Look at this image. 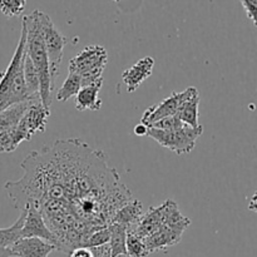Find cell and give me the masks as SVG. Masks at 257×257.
Returning a JSON list of instances; mask_svg holds the SVG:
<instances>
[{"mask_svg":"<svg viewBox=\"0 0 257 257\" xmlns=\"http://www.w3.org/2000/svg\"><path fill=\"white\" fill-rule=\"evenodd\" d=\"M108 63V53L102 45H88L69 62V72L82 79V87L103 82V72Z\"/></svg>","mask_w":257,"mask_h":257,"instance_id":"5","label":"cell"},{"mask_svg":"<svg viewBox=\"0 0 257 257\" xmlns=\"http://www.w3.org/2000/svg\"><path fill=\"white\" fill-rule=\"evenodd\" d=\"M143 216L142 202L138 200H130L114 213L110 223H117L127 227V230H135Z\"/></svg>","mask_w":257,"mask_h":257,"instance_id":"13","label":"cell"},{"mask_svg":"<svg viewBox=\"0 0 257 257\" xmlns=\"http://www.w3.org/2000/svg\"><path fill=\"white\" fill-rule=\"evenodd\" d=\"M25 55V29L22 27V34L18 42L17 49L10 60L9 65L0 73V113L12 105L25 100L40 99L32 98L28 93L23 74V62Z\"/></svg>","mask_w":257,"mask_h":257,"instance_id":"3","label":"cell"},{"mask_svg":"<svg viewBox=\"0 0 257 257\" xmlns=\"http://www.w3.org/2000/svg\"><path fill=\"white\" fill-rule=\"evenodd\" d=\"M125 250L130 257H147L150 251L146 247L143 238L138 237L132 231H127V240H125Z\"/></svg>","mask_w":257,"mask_h":257,"instance_id":"22","label":"cell"},{"mask_svg":"<svg viewBox=\"0 0 257 257\" xmlns=\"http://www.w3.org/2000/svg\"><path fill=\"white\" fill-rule=\"evenodd\" d=\"M23 74H24L25 85H27L28 93L32 98H40V85H39V75H38L37 68L34 67L30 58L28 57L27 52L24 55V62H23Z\"/></svg>","mask_w":257,"mask_h":257,"instance_id":"18","label":"cell"},{"mask_svg":"<svg viewBox=\"0 0 257 257\" xmlns=\"http://www.w3.org/2000/svg\"><path fill=\"white\" fill-rule=\"evenodd\" d=\"M82 88V79L75 73H70L65 78L64 83L57 92V99L59 102H67L72 97H75Z\"/></svg>","mask_w":257,"mask_h":257,"instance_id":"21","label":"cell"},{"mask_svg":"<svg viewBox=\"0 0 257 257\" xmlns=\"http://www.w3.org/2000/svg\"><path fill=\"white\" fill-rule=\"evenodd\" d=\"M153 67H155V59L152 57H146L125 69L122 74V79L127 87V92H136L140 85L152 75Z\"/></svg>","mask_w":257,"mask_h":257,"instance_id":"12","label":"cell"},{"mask_svg":"<svg viewBox=\"0 0 257 257\" xmlns=\"http://www.w3.org/2000/svg\"><path fill=\"white\" fill-rule=\"evenodd\" d=\"M248 208H250L251 211H255V212H257V192L252 196V198H251Z\"/></svg>","mask_w":257,"mask_h":257,"instance_id":"30","label":"cell"},{"mask_svg":"<svg viewBox=\"0 0 257 257\" xmlns=\"http://www.w3.org/2000/svg\"><path fill=\"white\" fill-rule=\"evenodd\" d=\"M203 127L192 128L185 124L175 131H161L156 128H148L147 136L155 140L158 145L168 148L176 155H188L196 147V142L202 136Z\"/></svg>","mask_w":257,"mask_h":257,"instance_id":"6","label":"cell"},{"mask_svg":"<svg viewBox=\"0 0 257 257\" xmlns=\"http://www.w3.org/2000/svg\"><path fill=\"white\" fill-rule=\"evenodd\" d=\"M109 240H110V228L109 226H107V227L99 228V230H97L95 232H93L92 235L88 237V240L85 241L83 247H88V248L97 247V246H102V245H105V243H109Z\"/></svg>","mask_w":257,"mask_h":257,"instance_id":"24","label":"cell"},{"mask_svg":"<svg viewBox=\"0 0 257 257\" xmlns=\"http://www.w3.org/2000/svg\"><path fill=\"white\" fill-rule=\"evenodd\" d=\"M196 92H198V90L195 87H188L183 92H173L170 97L163 99L161 103L147 108L145 113H143L141 123L148 127V125L157 122V120L176 115L178 110H180V108L182 107L183 103L190 99Z\"/></svg>","mask_w":257,"mask_h":257,"instance_id":"8","label":"cell"},{"mask_svg":"<svg viewBox=\"0 0 257 257\" xmlns=\"http://www.w3.org/2000/svg\"><path fill=\"white\" fill-rule=\"evenodd\" d=\"M110 252L112 257H115L120 253H127L125 250V240H127V227L117 223H110Z\"/></svg>","mask_w":257,"mask_h":257,"instance_id":"20","label":"cell"},{"mask_svg":"<svg viewBox=\"0 0 257 257\" xmlns=\"http://www.w3.org/2000/svg\"><path fill=\"white\" fill-rule=\"evenodd\" d=\"M241 3L245 8L248 19L252 20L253 24L257 27V0H241Z\"/></svg>","mask_w":257,"mask_h":257,"instance_id":"26","label":"cell"},{"mask_svg":"<svg viewBox=\"0 0 257 257\" xmlns=\"http://www.w3.org/2000/svg\"><path fill=\"white\" fill-rule=\"evenodd\" d=\"M34 100L37 99L25 100V102L18 103V104H14L12 105V107L7 108L5 110H3V112L0 113V133L9 130V128L14 127V125H17L18 123L20 122L23 115H24V113L27 112L28 108L30 107V104H32Z\"/></svg>","mask_w":257,"mask_h":257,"instance_id":"15","label":"cell"},{"mask_svg":"<svg viewBox=\"0 0 257 257\" xmlns=\"http://www.w3.org/2000/svg\"><path fill=\"white\" fill-rule=\"evenodd\" d=\"M0 257H13L10 248H0Z\"/></svg>","mask_w":257,"mask_h":257,"instance_id":"31","label":"cell"},{"mask_svg":"<svg viewBox=\"0 0 257 257\" xmlns=\"http://www.w3.org/2000/svg\"><path fill=\"white\" fill-rule=\"evenodd\" d=\"M39 19L40 27H42L43 39H44L45 49H47L48 60H49L50 78H52L53 87H54L55 79L59 75L63 52H64L68 39L55 28L54 23L52 22L49 15L43 12H39Z\"/></svg>","mask_w":257,"mask_h":257,"instance_id":"7","label":"cell"},{"mask_svg":"<svg viewBox=\"0 0 257 257\" xmlns=\"http://www.w3.org/2000/svg\"><path fill=\"white\" fill-rule=\"evenodd\" d=\"M49 115L50 110L42 104V100L37 99L30 104L18 125L27 135L28 140H32L34 135L44 132Z\"/></svg>","mask_w":257,"mask_h":257,"instance_id":"10","label":"cell"},{"mask_svg":"<svg viewBox=\"0 0 257 257\" xmlns=\"http://www.w3.org/2000/svg\"><path fill=\"white\" fill-rule=\"evenodd\" d=\"M183 125H185V123L177 115H172V117L163 118V119L152 123V124L148 125V128H156V130L161 131H175L183 127Z\"/></svg>","mask_w":257,"mask_h":257,"instance_id":"25","label":"cell"},{"mask_svg":"<svg viewBox=\"0 0 257 257\" xmlns=\"http://www.w3.org/2000/svg\"><path fill=\"white\" fill-rule=\"evenodd\" d=\"M24 176L4 188L14 207L34 206L55 237V248L69 253L93 232L107 227L132 200L102 151L80 140L55 141L33 151L22 163Z\"/></svg>","mask_w":257,"mask_h":257,"instance_id":"1","label":"cell"},{"mask_svg":"<svg viewBox=\"0 0 257 257\" xmlns=\"http://www.w3.org/2000/svg\"><path fill=\"white\" fill-rule=\"evenodd\" d=\"M113 2H120V0H113Z\"/></svg>","mask_w":257,"mask_h":257,"instance_id":"33","label":"cell"},{"mask_svg":"<svg viewBox=\"0 0 257 257\" xmlns=\"http://www.w3.org/2000/svg\"><path fill=\"white\" fill-rule=\"evenodd\" d=\"M27 7V0H0V13L7 18L19 17Z\"/></svg>","mask_w":257,"mask_h":257,"instance_id":"23","label":"cell"},{"mask_svg":"<svg viewBox=\"0 0 257 257\" xmlns=\"http://www.w3.org/2000/svg\"><path fill=\"white\" fill-rule=\"evenodd\" d=\"M23 210H25V218L22 231H20V237H38L48 241V242L53 243L55 246L54 235L48 228L42 212L34 206H27Z\"/></svg>","mask_w":257,"mask_h":257,"instance_id":"9","label":"cell"},{"mask_svg":"<svg viewBox=\"0 0 257 257\" xmlns=\"http://www.w3.org/2000/svg\"><path fill=\"white\" fill-rule=\"evenodd\" d=\"M115 257H130L127 253H120V255H117Z\"/></svg>","mask_w":257,"mask_h":257,"instance_id":"32","label":"cell"},{"mask_svg":"<svg viewBox=\"0 0 257 257\" xmlns=\"http://www.w3.org/2000/svg\"><path fill=\"white\" fill-rule=\"evenodd\" d=\"M165 220L162 226L155 233L143 238L150 253L155 251H165L171 246L180 243L183 232L191 225V220L181 213L175 201L167 200L165 201Z\"/></svg>","mask_w":257,"mask_h":257,"instance_id":"4","label":"cell"},{"mask_svg":"<svg viewBox=\"0 0 257 257\" xmlns=\"http://www.w3.org/2000/svg\"><path fill=\"white\" fill-rule=\"evenodd\" d=\"M39 12L40 10H34L29 15H25L23 18L22 27L25 29V52L34 67L37 68L38 75H39L40 100H42V104L48 110H50L52 92L54 87L50 78L49 60H48L47 49H45L44 39H43Z\"/></svg>","mask_w":257,"mask_h":257,"instance_id":"2","label":"cell"},{"mask_svg":"<svg viewBox=\"0 0 257 257\" xmlns=\"http://www.w3.org/2000/svg\"><path fill=\"white\" fill-rule=\"evenodd\" d=\"M198 105H200V93L196 92L188 100H186L180 108L177 115L185 124L190 127H198Z\"/></svg>","mask_w":257,"mask_h":257,"instance_id":"17","label":"cell"},{"mask_svg":"<svg viewBox=\"0 0 257 257\" xmlns=\"http://www.w3.org/2000/svg\"><path fill=\"white\" fill-rule=\"evenodd\" d=\"M93 257H112V252H110V246L109 243H105V245L97 246V247H92Z\"/></svg>","mask_w":257,"mask_h":257,"instance_id":"27","label":"cell"},{"mask_svg":"<svg viewBox=\"0 0 257 257\" xmlns=\"http://www.w3.org/2000/svg\"><path fill=\"white\" fill-rule=\"evenodd\" d=\"M13 257H49L55 246L38 237L20 238L10 246Z\"/></svg>","mask_w":257,"mask_h":257,"instance_id":"11","label":"cell"},{"mask_svg":"<svg viewBox=\"0 0 257 257\" xmlns=\"http://www.w3.org/2000/svg\"><path fill=\"white\" fill-rule=\"evenodd\" d=\"M24 141L29 140L18 124L4 131V132L0 133V153L14 152L18 146Z\"/></svg>","mask_w":257,"mask_h":257,"instance_id":"16","label":"cell"},{"mask_svg":"<svg viewBox=\"0 0 257 257\" xmlns=\"http://www.w3.org/2000/svg\"><path fill=\"white\" fill-rule=\"evenodd\" d=\"M147 131H148L147 125L140 123V124L136 125L135 131H133V132H135L136 136H147Z\"/></svg>","mask_w":257,"mask_h":257,"instance_id":"29","label":"cell"},{"mask_svg":"<svg viewBox=\"0 0 257 257\" xmlns=\"http://www.w3.org/2000/svg\"><path fill=\"white\" fill-rule=\"evenodd\" d=\"M103 87V82L95 83V84L85 85L80 88L78 94L75 95V108L79 112L83 110H99L102 108V99L99 98V92Z\"/></svg>","mask_w":257,"mask_h":257,"instance_id":"14","label":"cell"},{"mask_svg":"<svg viewBox=\"0 0 257 257\" xmlns=\"http://www.w3.org/2000/svg\"><path fill=\"white\" fill-rule=\"evenodd\" d=\"M69 257H93L92 250L88 247H77L69 252Z\"/></svg>","mask_w":257,"mask_h":257,"instance_id":"28","label":"cell"},{"mask_svg":"<svg viewBox=\"0 0 257 257\" xmlns=\"http://www.w3.org/2000/svg\"><path fill=\"white\" fill-rule=\"evenodd\" d=\"M25 218V210L20 211L18 220L12 226L7 228H0V248H8L20 240V231H22L23 223Z\"/></svg>","mask_w":257,"mask_h":257,"instance_id":"19","label":"cell"}]
</instances>
